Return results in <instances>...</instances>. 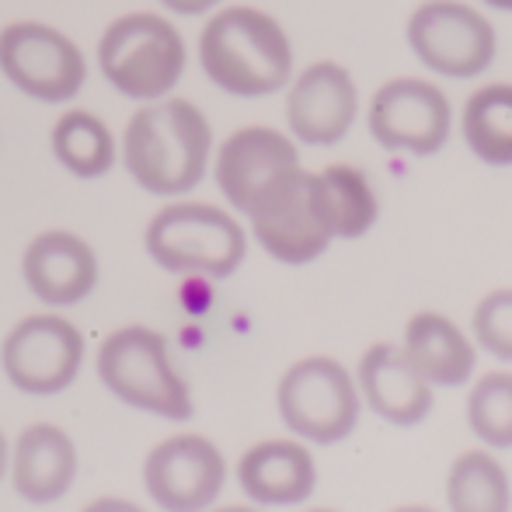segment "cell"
I'll use <instances>...</instances> for the list:
<instances>
[{
    "mask_svg": "<svg viewBox=\"0 0 512 512\" xmlns=\"http://www.w3.org/2000/svg\"><path fill=\"white\" fill-rule=\"evenodd\" d=\"M119 157L143 192L164 199L185 196L209 171L213 126L196 102L164 95L143 102L126 122Z\"/></svg>",
    "mask_w": 512,
    "mask_h": 512,
    "instance_id": "1",
    "label": "cell"
},
{
    "mask_svg": "<svg viewBox=\"0 0 512 512\" xmlns=\"http://www.w3.org/2000/svg\"><path fill=\"white\" fill-rule=\"evenodd\" d=\"M356 387L363 405L391 425L408 429L432 411V384L408 363L401 345H370L359 359Z\"/></svg>",
    "mask_w": 512,
    "mask_h": 512,
    "instance_id": "16",
    "label": "cell"
},
{
    "mask_svg": "<svg viewBox=\"0 0 512 512\" xmlns=\"http://www.w3.org/2000/svg\"><path fill=\"white\" fill-rule=\"evenodd\" d=\"M317 175H321L324 185L335 237L356 241V237L370 234L380 216V199L373 192V182L366 178V171L352 168V164H331V168L317 171Z\"/></svg>",
    "mask_w": 512,
    "mask_h": 512,
    "instance_id": "23",
    "label": "cell"
},
{
    "mask_svg": "<svg viewBox=\"0 0 512 512\" xmlns=\"http://www.w3.org/2000/svg\"><path fill=\"white\" fill-rule=\"evenodd\" d=\"M464 143L478 161L512 164V84H485L464 102Z\"/></svg>",
    "mask_w": 512,
    "mask_h": 512,
    "instance_id": "21",
    "label": "cell"
},
{
    "mask_svg": "<svg viewBox=\"0 0 512 512\" xmlns=\"http://www.w3.org/2000/svg\"><path fill=\"white\" fill-rule=\"evenodd\" d=\"M220 0H161L164 11L182 14V18H199V14H209Z\"/></svg>",
    "mask_w": 512,
    "mask_h": 512,
    "instance_id": "26",
    "label": "cell"
},
{
    "mask_svg": "<svg viewBox=\"0 0 512 512\" xmlns=\"http://www.w3.org/2000/svg\"><path fill=\"white\" fill-rule=\"evenodd\" d=\"M474 342L502 363H512V286L492 290L474 307Z\"/></svg>",
    "mask_w": 512,
    "mask_h": 512,
    "instance_id": "25",
    "label": "cell"
},
{
    "mask_svg": "<svg viewBox=\"0 0 512 512\" xmlns=\"http://www.w3.org/2000/svg\"><path fill=\"white\" fill-rule=\"evenodd\" d=\"M0 70L21 95L42 105L70 102L88 81L81 46L42 21H14L0 32Z\"/></svg>",
    "mask_w": 512,
    "mask_h": 512,
    "instance_id": "8",
    "label": "cell"
},
{
    "mask_svg": "<svg viewBox=\"0 0 512 512\" xmlns=\"http://www.w3.org/2000/svg\"><path fill=\"white\" fill-rule=\"evenodd\" d=\"M185 39L171 18L150 11H133L115 18L98 39V70L122 98L157 102L171 95L182 81Z\"/></svg>",
    "mask_w": 512,
    "mask_h": 512,
    "instance_id": "5",
    "label": "cell"
},
{
    "mask_svg": "<svg viewBox=\"0 0 512 512\" xmlns=\"http://www.w3.org/2000/svg\"><path fill=\"white\" fill-rule=\"evenodd\" d=\"M7 471L14 492L25 502H56L77 478V446L60 425L32 422L21 429Z\"/></svg>",
    "mask_w": 512,
    "mask_h": 512,
    "instance_id": "17",
    "label": "cell"
},
{
    "mask_svg": "<svg viewBox=\"0 0 512 512\" xmlns=\"http://www.w3.org/2000/svg\"><path fill=\"white\" fill-rule=\"evenodd\" d=\"M467 425L488 450L512 446V373L492 370L474 380L467 394Z\"/></svg>",
    "mask_w": 512,
    "mask_h": 512,
    "instance_id": "24",
    "label": "cell"
},
{
    "mask_svg": "<svg viewBox=\"0 0 512 512\" xmlns=\"http://www.w3.org/2000/svg\"><path fill=\"white\" fill-rule=\"evenodd\" d=\"M143 248L164 272L227 279L248 255V234L234 213L213 203H168L150 216Z\"/></svg>",
    "mask_w": 512,
    "mask_h": 512,
    "instance_id": "4",
    "label": "cell"
},
{
    "mask_svg": "<svg viewBox=\"0 0 512 512\" xmlns=\"http://www.w3.org/2000/svg\"><path fill=\"white\" fill-rule=\"evenodd\" d=\"M446 502L457 512H502L512 506L509 474L492 450H464L446 474Z\"/></svg>",
    "mask_w": 512,
    "mask_h": 512,
    "instance_id": "22",
    "label": "cell"
},
{
    "mask_svg": "<svg viewBox=\"0 0 512 512\" xmlns=\"http://www.w3.org/2000/svg\"><path fill=\"white\" fill-rule=\"evenodd\" d=\"M21 279L46 307H74L98 286V255L74 230H42L21 251Z\"/></svg>",
    "mask_w": 512,
    "mask_h": 512,
    "instance_id": "15",
    "label": "cell"
},
{
    "mask_svg": "<svg viewBox=\"0 0 512 512\" xmlns=\"http://www.w3.org/2000/svg\"><path fill=\"white\" fill-rule=\"evenodd\" d=\"M300 164L297 140L272 126H241L220 143L213 161V175L223 199L248 216L269 192H276Z\"/></svg>",
    "mask_w": 512,
    "mask_h": 512,
    "instance_id": "12",
    "label": "cell"
},
{
    "mask_svg": "<svg viewBox=\"0 0 512 512\" xmlns=\"http://www.w3.org/2000/svg\"><path fill=\"white\" fill-rule=\"evenodd\" d=\"M0 366L21 394H60L74 384L84 366V335L60 314L21 317L4 338Z\"/></svg>",
    "mask_w": 512,
    "mask_h": 512,
    "instance_id": "10",
    "label": "cell"
},
{
    "mask_svg": "<svg viewBox=\"0 0 512 512\" xmlns=\"http://www.w3.org/2000/svg\"><path fill=\"white\" fill-rule=\"evenodd\" d=\"M401 352L432 387H460L464 380H471L474 366H478L474 342L453 317L439 314V310H418L411 317L405 324Z\"/></svg>",
    "mask_w": 512,
    "mask_h": 512,
    "instance_id": "19",
    "label": "cell"
},
{
    "mask_svg": "<svg viewBox=\"0 0 512 512\" xmlns=\"http://www.w3.org/2000/svg\"><path fill=\"white\" fill-rule=\"evenodd\" d=\"M7 464H11V446H7L4 432H0V481H4V474H7Z\"/></svg>",
    "mask_w": 512,
    "mask_h": 512,
    "instance_id": "27",
    "label": "cell"
},
{
    "mask_svg": "<svg viewBox=\"0 0 512 512\" xmlns=\"http://www.w3.org/2000/svg\"><path fill=\"white\" fill-rule=\"evenodd\" d=\"M276 405L293 436L328 446L352 436V429L359 425L363 398H359L356 377L338 359L307 356L279 377Z\"/></svg>",
    "mask_w": 512,
    "mask_h": 512,
    "instance_id": "6",
    "label": "cell"
},
{
    "mask_svg": "<svg viewBox=\"0 0 512 512\" xmlns=\"http://www.w3.org/2000/svg\"><path fill=\"white\" fill-rule=\"evenodd\" d=\"M488 7H495V11H512V0H485Z\"/></svg>",
    "mask_w": 512,
    "mask_h": 512,
    "instance_id": "28",
    "label": "cell"
},
{
    "mask_svg": "<svg viewBox=\"0 0 512 512\" xmlns=\"http://www.w3.org/2000/svg\"><path fill=\"white\" fill-rule=\"evenodd\" d=\"M237 485L248 499L265 506L304 502L317 485L314 453L304 439H262L237 460Z\"/></svg>",
    "mask_w": 512,
    "mask_h": 512,
    "instance_id": "18",
    "label": "cell"
},
{
    "mask_svg": "<svg viewBox=\"0 0 512 512\" xmlns=\"http://www.w3.org/2000/svg\"><path fill=\"white\" fill-rule=\"evenodd\" d=\"M49 147L53 157L70 171L74 178H102L115 168V136L108 129L102 115L88 112V108H70L60 119L53 122V133H49Z\"/></svg>",
    "mask_w": 512,
    "mask_h": 512,
    "instance_id": "20",
    "label": "cell"
},
{
    "mask_svg": "<svg viewBox=\"0 0 512 512\" xmlns=\"http://www.w3.org/2000/svg\"><path fill=\"white\" fill-rule=\"evenodd\" d=\"M408 46L425 70L439 77H478L492 67L499 53V35L492 21L460 0H425L408 18Z\"/></svg>",
    "mask_w": 512,
    "mask_h": 512,
    "instance_id": "9",
    "label": "cell"
},
{
    "mask_svg": "<svg viewBox=\"0 0 512 512\" xmlns=\"http://www.w3.org/2000/svg\"><path fill=\"white\" fill-rule=\"evenodd\" d=\"M359 115V88L352 74L335 60H317L290 77L286 91V126L297 143L335 147L345 140Z\"/></svg>",
    "mask_w": 512,
    "mask_h": 512,
    "instance_id": "14",
    "label": "cell"
},
{
    "mask_svg": "<svg viewBox=\"0 0 512 512\" xmlns=\"http://www.w3.org/2000/svg\"><path fill=\"white\" fill-rule=\"evenodd\" d=\"M373 140L394 154H415L429 157L439 154L450 140L453 129V108L443 88L422 77H394L366 108Z\"/></svg>",
    "mask_w": 512,
    "mask_h": 512,
    "instance_id": "11",
    "label": "cell"
},
{
    "mask_svg": "<svg viewBox=\"0 0 512 512\" xmlns=\"http://www.w3.org/2000/svg\"><path fill=\"white\" fill-rule=\"evenodd\" d=\"M255 241L283 265H307L328 251L335 241L328 199L317 171L300 168L276 192L248 213Z\"/></svg>",
    "mask_w": 512,
    "mask_h": 512,
    "instance_id": "7",
    "label": "cell"
},
{
    "mask_svg": "<svg viewBox=\"0 0 512 512\" xmlns=\"http://www.w3.org/2000/svg\"><path fill=\"white\" fill-rule=\"evenodd\" d=\"M95 366L105 391L122 405L168 418V422H189L196 415L192 387L171 359V345L161 331L143 324L112 331L98 345Z\"/></svg>",
    "mask_w": 512,
    "mask_h": 512,
    "instance_id": "3",
    "label": "cell"
},
{
    "mask_svg": "<svg viewBox=\"0 0 512 512\" xmlns=\"http://www.w3.org/2000/svg\"><path fill=\"white\" fill-rule=\"evenodd\" d=\"M227 485V460L199 432L168 436L143 460V488L161 509H206Z\"/></svg>",
    "mask_w": 512,
    "mask_h": 512,
    "instance_id": "13",
    "label": "cell"
},
{
    "mask_svg": "<svg viewBox=\"0 0 512 512\" xmlns=\"http://www.w3.org/2000/svg\"><path fill=\"white\" fill-rule=\"evenodd\" d=\"M199 67L227 95L269 98L293 77L290 35L262 7H223L199 35Z\"/></svg>",
    "mask_w": 512,
    "mask_h": 512,
    "instance_id": "2",
    "label": "cell"
}]
</instances>
